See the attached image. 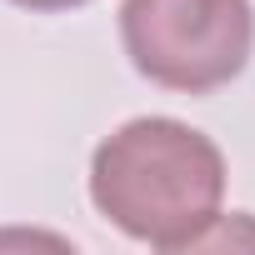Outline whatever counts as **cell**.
Returning a JSON list of instances; mask_svg holds the SVG:
<instances>
[{
	"mask_svg": "<svg viewBox=\"0 0 255 255\" xmlns=\"http://www.w3.org/2000/svg\"><path fill=\"white\" fill-rule=\"evenodd\" d=\"M120 45L130 65L175 95L230 85L255 50L250 0H120Z\"/></svg>",
	"mask_w": 255,
	"mask_h": 255,
	"instance_id": "obj_2",
	"label": "cell"
},
{
	"mask_svg": "<svg viewBox=\"0 0 255 255\" xmlns=\"http://www.w3.org/2000/svg\"><path fill=\"white\" fill-rule=\"evenodd\" d=\"M95 210L150 250H200L225 200L220 145L175 115H140L90 155Z\"/></svg>",
	"mask_w": 255,
	"mask_h": 255,
	"instance_id": "obj_1",
	"label": "cell"
},
{
	"mask_svg": "<svg viewBox=\"0 0 255 255\" xmlns=\"http://www.w3.org/2000/svg\"><path fill=\"white\" fill-rule=\"evenodd\" d=\"M20 10H40V15H55V10H75V5H90V0H10Z\"/></svg>",
	"mask_w": 255,
	"mask_h": 255,
	"instance_id": "obj_3",
	"label": "cell"
}]
</instances>
